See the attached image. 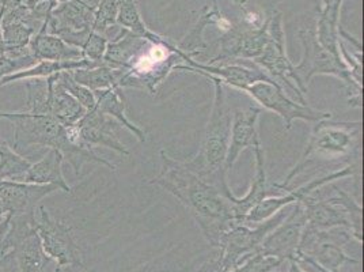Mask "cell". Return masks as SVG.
<instances>
[{"label": "cell", "mask_w": 364, "mask_h": 272, "mask_svg": "<svg viewBox=\"0 0 364 272\" xmlns=\"http://www.w3.org/2000/svg\"><path fill=\"white\" fill-rule=\"evenodd\" d=\"M162 169L152 179L155 184L180 200L196 219L198 227L211 246H219L220 239L235 222L230 200L223 191L198 177L196 173L161 152Z\"/></svg>", "instance_id": "obj_1"}, {"label": "cell", "mask_w": 364, "mask_h": 272, "mask_svg": "<svg viewBox=\"0 0 364 272\" xmlns=\"http://www.w3.org/2000/svg\"><path fill=\"white\" fill-rule=\"evenodd\" d=\"M0 119L10 121L14 127V149L19 147H48L58 150L67 161L76 176H80L85 164H98L110 170L116 167L100 157L91 146H74L68 142L65 125L48 115H34L31 112H0Z\"/></svg>", "instance_id": "obj_2"}, {"label": "cell", "mask_w": 364, "mask_h": 272, "mask_svg": "<svg viewBox=\"0 0 364 272\" xmlns=\"http://www.w3.org/2000/svg\"><path fill=\"white\" fill-rule=\"evenodd\" d=\"M205 78L213 80L215 88L213 110L198 146V154L183 164L198 177L223 191L228 185L226 158L230 143L231 112L226 103L222 82L215 76Z\"/></svg>", "instance_id": "obj_3"}, {"label": "cell", "mask_w": 364, "mask_h": 272, "mask_svg": "<svg viewBox=\"0 0 364 272\" xmlns=\"http://www.w3.org/2000/svg\"><path fill=\"white\" fill-rule=\"evenodd\" d=\"M360 139L362 121L321 120L317 122L310 140L304 149L298 164L289 170L284 182H279L287 191L291 182L304 172L309 161L316 155L328 158H340L346 155H355L360 158Z\"/></svg>", "instance_id": "obj_4"}, {"label": "cell", "mask_w": 364, "mask_h": 272, "mask_svg": "<svg viewBox=\"0 0 364 272\" xmlns=\"http://www.w3.org/2000/svg\"><path fill=\"white\" fill-rule=\"evenodd\" d=\"M299 38L304 46V56L298 64H294L298 79V89L306 94L309 83L314 76H336L344 85L349 106L360 108L363 104V86L352 79L348 68L346 67L341 58L334 56L333 53L319 46L314 31L302 29L299 31Z\"/></svg>", "instance_id": "obj_5"}, {"label": "cell", "mask_w": 364, "mask_h": 272, "mask_svg": "<svg viewBox=\"0 0 364 272\" xmlns=\"http://www.w3.org/2000/svg\"><path fill=\"white\" fill-rule=\"evenodd\" d=\"M287 215L289 212L284 207L271 218L257 224L256 227L243 224L230 227L219 242V257L203 266L198 272H228L234 270L245 258L257 253L264 239L274 227L279 226Z\"/></svg>", "instance_id": "obj_6"}, {"label": "cell", "mask_w": 364, "mask_h": 272, "mask_svg": "<svg viewBox=\"0 0 364 272\" xmlns=\"http://www.w3.org/2000/svg\"><path fill=\"white\" fill-rule=\"evenodd\" d=\"M33 227L38 234L41 246L50 261H55L53 272L67 267L83 270V255L70 225L55 218L44 204H38L33 211Z\"/></svg>", "instance_id": "obj_7"}, {"label": "cell", "mask_w": 364, "mask_h": 272, "mask_svg": "<svg viewBox=\"0 0 364 272\" xmlns=\"http://www.w3.org/2000/svg\"><path fill=\"white\" fill-rule=\"evenodd\" d=\"M268 31H269V43L262 51V53L255 59V63L261 67L273 80L284 90L292 91L294 97L298 103L307 105L304 94L298 89V79L295 74V67L287 56L286 48V31L283 25V14L277 10L267 18Z\"/></svg>", "instance_id": "obj_8"}, {"label": "cell", "mask_w": 364, "mask_h": 272, "mask_svg": "<svg viewBox=\"0 0 364 272\" xmlns=\"http://www.w3.org/2000/svg\"><path fill=\"white\" fill-rule=\"evenodd\" d=\"M352 239L353 236L347 227H332L325 230H317V229L304 226L296 257H310L314 261H317L325 270L329 272H338L346 263L349 264L360 263L358 258L348 256L344 252V246Z\"/></svg>", "instance_id": "obj_9"}, {"label": "cell", "mask_w": 364, "mask_h": 272, "mask_svg": "<svg viewBox=\"0 0 364 272\" xmlns=\"http://www.w3.org/2000/svg\"><path fill=\"white\" fill-rule=\"evenodd\" d=\"M97 3H89L87 0H68L61 3L44 22L46 31L80 49L91 33Z\"/></svg>", "instance_id": "obj_10"}, {"label": "cell", "mask_w": 364, "mask_h": 272, "mask_svg": "<svg viewBox=\"0 0 364 272\" xmlns=\"http://www.w3.org/2000/svg\"><path fill=\"white\" fill-rule=\"evenodd\" d=\"M255 101L259 105L277 116H280L284 121L286 130H291L292 122L295 120L310 121L318 122L321 120H328L332 117L331 112H323L319 109H314L311 106L304 105L298 101L291 100L284 90L276 85L268 82H257L245 89Z\"/></svg>", "instance_id": "obj_11"}, {"label": "cell", "mask_w": 364, "mask_h": 272, "mask_svg": "<svg viewBox=\"0 0 364 272\" xmlns=\"http://www.w3.org/2000/svg\"><path fill=\"white\" fill-rule=\"evenodd\" d=\"M267 19L262 25H231L219 38V53L210 64L228 61H255L269 43Z\"/></svg>", "instance_id": "obj_12"}, {"label": "cell", "mask_w": 364, "mask_h": 272, "mask_svg": "<svg viewBox=\"0 0 364 272\" xmlns=\"http://www.w3.org/2000/svg\"><path fill=\"white\" fill-rule=\"evenodd\" d=\"M355 173H356L355 167L349 165V167L332 172L329 174L317 177V179L307 182V184H304L302 187H298V188L289 191L287 195L284 194V195H279V197L264 199L261 203H258L257 206L243 218L242 224L243 225H249V226H252L253 224H259V222L271 218L276 212L283 210L284 207H287L289 204L298 203V202L304 200V197H310L311 194L318 191L319 188H322L323 185H326L329 182H337V180H343V179H347V177H352Z\"/></svg>", "instance_id": "obj_13"}, {"label": "cell", "mask_w": 364, "mask_h": 272, "mask_svg": "<svg viewBox=\"0 0 364 272\" xmlns=\"http://www.w3.org/2000/svg\"><path fill=\"white\" fill-rule=\"evenodd\" d=\"M304 226L306 215L304 207L299 202L294 203L292 211L289 212L286 219L264 239L258 252L277 257L284 263L295 260Z\"/></svg>", "instance_id": "obj_14"}, {"label": "cell", "mask_w": 364, "mask_h": 272, "mask_svg": "<svg viewBox=\"0 0 364 272\" xmlns=\"http://www.w3.org/2000/svg\"><path fill=\"white\" fill-rule=\"evenodd\" d=\"M174 70L186 71V73L189 71V73L203 76H215L222 82V85H228L234 89L242 91L257 82L276 83L272 78L258 66L246 67L242 64H220V66L204 64V63L193 61L191 58L185 63L177 64Z\"/></svg>", "instance_id": "obj_15"}, {"label": "cell", "mask_w": 364, "mask_h": 272, "mask_svg": "<svg viewBox=\"0 0 364 272\" xmlns=\"http://www.w3.org/2000/svg\"><path fill=\"white\" fill-rule=\"evenodd\" d=\"M253 149H255V155H256V173H255L253 180L250 182V187H249V191L246 192V195L242 197H237L231 192L230 187L225 189V194L230 200L231 210H232L237 224H242L243 218L264 199L279 197V195H283V192H286L280 187L279 182H271L268 180L267 172H265V159H264L265 155H264V150L261 147V143H257Z\"/></svg>", "instance_id": "obj_16"}, {"label": "cell", "mask_w": 364, "mask_h": 272, "mask_svg": "<svg viewBox=\"0 0 364 272\" xmlns=\"http://www.w3.org/2000/svg\"><path fill=\"white\" fill-rule=\"evenodd\" d=\"M60 191L56 185L0 180V200L7 215L16 216L31 212L44 197Z\"/></svg>", "instance_id": "obj_17"}, {"label": "cell", "mask_w": 364, "mask_h": 272, "mask_svg": "<svg viewBox=\"0 0 364 272\" xmlns=\"http://www.w3.org/2000/svg\"><path fill=\"white\" fill-rule=\"evenodd\" d=\"M261 115L259 108L237 109L231 115V130L228 143L226 169L231 170L241 152L249 147H255L259 143L258 137V117Z\"/></svg>", "instance_id": "obj_18"}, {"label": "cell", "mask_w": 364, "mask_h": 272, "mask_svg": "<svg viewBox=\"0 0 364 272\" xmlns=\"http://www.w3.org/2000/svg\"><path fill=\"white\" fill-rule=\"evenodd\" d=\"M77 127L85 142L91 147L101 146L113 150L122 157L129 155V150L116 134L113 119L107 117V115L100 112L97 108L87 110L82 120L77 122Z\"/></svg>", "instance_id": "obj_19"}, {"label": "cell", "mask_w": 364, "mask_h": 272, "mask_svg": "<svg viewBox=\"0 0 364 272\" xmlns=\"http://www.w3.org/2000/svg\"><path fill=\"white\" fill-rule=\"evenodd\" d=\"M41 26L43 23L33 18L23 3L6 10L1 18L4 51H16L29 46L31 38Z\"/></svg>", "instance_id": "obj_20"}, {"label": "cell", "mask_w": 364, "mask_h": 272, "mask_svg": "<svg viewBox=\"0 0 364 272\" xmlns=\"http://www.w3.org/2000/svg\"><path fill=\"white\" fill-rule=\"evenodd\" d=\"M56 75L46 78L49 83L48 115L59 121L61 125H74L82 120L87 110L61 86Z\"/></svg>", "instance_id": "obj_21"}, {"label": "cell", "mask_w": 364, "mask_h": 272, "mask_svg": "<svg viewBox=\"0 0 364 272\" xmlns=\"http://www.w3.org/2000/svg\"><path fill=\"white\" fill-rule=\"evenodd\" d=\"M304 207L306 215V227L325 230L332 227H349L348 219L344 211L332 204L328 199L321 197H307L299 202ZM352 233V231H350Z\"/></svg>", "instance_id": "obj_22"}, {"label": "cell", "mask_w": 364, "mask_h": 272, "mask_svg": "<svg viewBox=\"0 0 364 272\" xmlns=\"http://www.w3.org/2000/svg\"><path fill=\"white\" fill-rule=\"evenodd\" d=\"M63 155L58 150L49 149L46 155L37 161L31 162L29 170L26 172L23 182L31 184H41V185H56L60 191L65 194H73V188L63 173Z\"/></svg>", "instance_id": "obj_23"}, {"label": "cell", "mask_w": 364, "mask_h": 272, "mask_svg": "<svg viewBox=\"0 0 364 272\" xmlns=\"http://www.w3.org/2000/svg\"><path fill=\"white\" fill-rule=\"evenodd\" d=\"M31 52L38 61H77L85 59L82 51L76 46L67 44L60 37L46 31V23L31 38Z\"/></svg>", "instance_id": "obj_24"}, {"label": "cell", "mask_w": 364, "mask_h": 272, "mask_svg": "<svg viewBox=\"0 0 364 272\" xmlns=\"http://www.w3.org/2000/svg\"><path fill=\"white\" fill-rule=\"evenodd\" d=\"M210 25L219 26V29H223L225 31L231 26V23L226 19V16H222V13L219 11L216 0H213V6L211 9L207 7L203 11V14L198 18V23L188 31V34L177 44V48L186 56L193 59L195 55L201 53L203 51H205L208 48L204 41V31Z\"/></svg>", "instance_id": "obj_25"}, {"label": "cell", "mask_w": 364, "mask_h": 272, "mask_svg": "<svg viewBox=\"0 0 364 272\" xmlns=\"http://www.w3.org/2000/svg\"><path fill=\"white\" fill-rule=\"evenodd\" d=\"M149 43V40L139 37L132 31L122 29L116 38L107 41L104 64L114 70H127Z\"/></svg>", "instance_id": "obj_26"}, {"label": "cell", "mask_w": 364, "mask_h": 272, "mask_svg": "<svg viewBox=\"0 0 364 272\" xmlns=\"http://www.w3.org/2000/svg\"><path fill=\"white\" fill-rule=\"evenodd\" d=\"M343 3L344 0H322V6L319 9L317 18V41L319 46H323L326 51L333 53L334 56H340L338 31Z\"/></svg>", "instance_id": "obj_27"}, {"label": "cell", "mask_w": 364, "mask_h": 272, "mask_svg": "<svg viewBox=\"0 0 364 272\" xmlns=\"http://www.w3.org/2000/svg\"><path fill=\"white\" fill-rule=\"evenodd\" d=\"M92 93H94L95 101H97L95 108L100 112L107 115V117L120 122L132 135L136 136L139 142H141V143L146 142V132L140 127H137L135 122L129 120L127 116V112H125L127 104H125V98L122 95V89L114 86V88L92 91Z\"/></svg>", "instance_id": "obj_28"}, {"label": "cell", "mask_w": 364, "mask_h": 272, "mask_svg": "<svg viewBox=\"0 0 364 272\" xmlns=\"http://www.w3.org/2000/svg\"><path fill=\"white\" fill-rule=\"evenodd\" d=\"M98 66L100 64H95L87 59L60 61H41L28 70L18 71L16 74L4 76L0 80V88L14 83V82H19V80L31 79V78H49V76L56 75V74H60L64 71H74V70H80V68H94Z\"/></svg>", "instance_id": "obj_29"}, {"label": "cell", "mask_w": 364, "mask_h": 272, "mask_svg": "<svg viewBox=\"0 0 364 272\" xmlns=\"http://www.w3.org/2000/svg\"><path fill=\"white\" fill-rule=\"evenodd\" d=\"M117 25H120L122 29L132 31L134 34L143 37L151 43H158L165 38L147 28L139 11L136 0H119Z\"/></svg>", "instance_id": "obj_30"}, {"label": "cell", "mask_w": 364, "mask_h": 272, "mask_svg": "<svg viewBox=\"0 0 364 272\" xmlns=\"http://www.w3.org/2000/svg\"><path fill=\"white\" fill-rule=\"evenodd\" d=\"M31 161L16 152L13 146L0 137V180L23 182Z\"/></svg>", "instance_id": "obj_31"}, {"label": "cell", "mask_w": 364, "mask_h": 272, "mask_svg": "<svg viewBox=\"0 0 364 272\" xmlns=\"http://www.w3.org/2000/svg\"><path fill=\"white\" fill-rule=\"evenodd\" d=\"M71 76L77 83L86 86L91 91L102 90L117 86L119 71L101 64L94 68H80L70 71ZM119 88V86H117Z\"/></svg>", "instance_id": "obj_32"}, {"label": "cell", "mask_w": 364, "mask_h": 272, "mask_svg": "<svg viewBox=\"0 0 364 272\" xmlns=\"http://www.w3.org/2000/svg\"><path fill=\"white\" fill-rule=\"evenodd\" d=\"M334 191H336V195L329 197L328 200L334 206H338L344 211L347 219H348L349 227H350L353 239H356L359 242L363 241V236H362L363 234V230H362L363 209H362V206L346 191L338 189V188H334Z\"/></svg>", "instance_id": "obj_33"}, {"label": "cell", "mask_w": 364, "mask_h": 272, "mask_svg": "<svg viewBox=\"0 0 364 272\" xmlns=\"http://www.w3.org/2000/svg\"><path fill=\"white\" fill-rule=\"evenodd\" d=\"M26 88V106L34 115H48L49 83L46 78H31L25 80ZM49 116V115H48Z\"/></svg>", "instance_id": "obj_34"}, {"label": "cell", "mask_w": 364, "mask_h": 272, "mask_svg": "<svg viewBox=\"0 0 364 272\" xmlns=\"http://www.w3.org/2000/svg\"><path fill=\"white\" fill-rule=\"evenodd\" d=\"M117 16L119 0H98L91 31L101 34L107 33L110 28L117 25Z\"/></svg>", "instance_id": "obj_35"}, {"label": "cell", "mask_w": 364, "mask_h": 272, "mask_svg": "<svg viewBox=\"0 0 364 272\" xmlns=\"http://www.w3.org/2000/svg\"><path fill=\"white\" fill-rule=\"evenodd\" d=\"M56 76H58V82L60 83L61 86L68 91L76 101H79L86 110H91L95 108L97 101H95L94 93L90 89H87L86 86L77 83L70 74V71H64Z\"/></svg>", "instance_id": "obj_36"}, {"label": "cell", "mask_w": 364, "mask_h": 272, "mask_svg": "<svg viewBox=\"0 0 364 272\" xmlns=\"http://www.w3.org/2000/svg\"><path fill=\"white\" fill-rule=\"evenodd\" d=\"M283 263L284 261H282L277 257L257 252L245 258L240 266H237L234 270L228 272H273Z\"/></svg>", "instance_id": "obj_37"}, {"label": "cell", "mask_w": 364, "mask_h": 272, "mask_svg": "<svg viewBox=\"0 0 364 272\" xmlns=\"http://www.w3.org/2000/svg\"><path fill=\"white\" fill-rule=\"evenodd\" d=\"M107 37L101 33L91 31L87 40L80 48V51H82V55H83L85 59L101 66V64H104V56H105V52H107Z\"/></svg>", "instance_id": "obj_38"}, {"label": "cell", "mask_w": 364, "mask_h": 272, "mask_svg": "<svg viewBox=\"0 0 364 272\" xmlns=\"http://www.w3.org/2000/svg\"><path fill=\"white\" fill-rule=\"evenodd\" d=\"M23 4L29 10L33 18H36L38 22L44 25L52 13L58 9L59 1L58 0H25Z\"/></svg>", "instance_id": "obj_39"}, {"label": "cell", "mask_w": 364, "mask_h": 272, "mask_svg": "<svg viewBox=\"0 0 364 272\" xmlns=\"http://www.w3.org/2000/svg\"><path fill=\"white\" fill-rule=\"evenodd\" d=\"M294 261H296L298 264H302V263H304V264H307L309 267H311V268H314L316 271L318 272H329L328 270H325L323 267H321L319 266L318 263L317 261H314L313 258H310V257H306V256H298L296 257V260H294Z\"/></svg>", "instance_id": "obj_40"}, {"label": "cell", "mask_w": 364, "mask_h": 272, "mask_svg": "<svg viewBox=\"0 0 364 272\" xmlns=\"http://www.w3.org/2000/svg\"><path fill=\"white\" fill-rule=\"evenodd\" d=\"M4 11H0V56L4 55V43H3V34H1V18H3Z\"/></svg>", "instance_id": "obj_41"}, {"label": "cell", "mask_w": 364, "mask_h": 272, "mask_svg": "<svg viewBox=\"0 0 364 272\" xmlns=\"http://www.w3.org/2000/svg\"><path fill=\"white\" fill-rule=\"evenodd\" d=\"M289 272H306L302 270L301 264H298L296 261H289Z\"/></svg>", "instance_id": "obj_42"}, {"label": "cell", "mask_w": 364, "mask_h": 272, "mask_svg": "<svg viewBox=\"0 0 364 272\" xmlns=\"http://www.w3.org/2000/svg\"><path fill=\"white\" fill-rule=\"evenodd\" d=\"M7 216H9V215H7V212L4 210V206H3V203H1V200H0V222H3Z\"/></svg>", "instance_id": "obj_43"}, {"label": "cell", "mask_w": 364, "mask_h": 272, "mask_svg": "<svg viewBox=\"0 0 364 272\" xmlns=\"http://www.w3.org/2000/svg\"><path fill=\"white\" fill-rule=\"evenodd\" d=\"M231 1H232V3H235V4H237V6H240V7H243V6L246 4V1H247V0H231Z\"/></svg>", "instance_id": "obj_44"}, {"label": "cell", "mask_w": 364, "mask_h": 272, "mask_svg": "<svg viewBox=\"0 0 364 272\" xmlns=\"http://www.w3.org/2000/svg\"><path fill=\"white\" fill-rule=\"evenodd\" d=\"M59 1V4H61V3H65V1H68V0H58Z\"/></svg>", "instance_id": "obj_45"}, {"label": "cell", "mask_w": 364, "mask_h": 272, "mask_svg": "<svg viewBox=\"0 0 364 272\" xmlns=\"http://www.w3.org/2000/svg\"><path fill=\"white\" fill-rule=\"evenodd\" d=\"M273 272H274V271H273Z\"/></svg>", "instance_id": "obj_46"}]
</instances>
